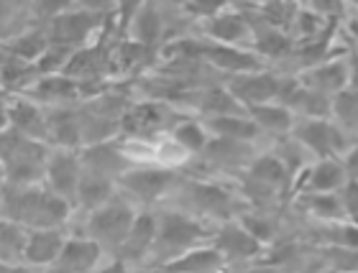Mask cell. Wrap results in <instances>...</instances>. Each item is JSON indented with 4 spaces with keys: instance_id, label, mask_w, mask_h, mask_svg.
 <instances>
[{
    "instance_id": "1",
    "label": "cell",
    "mask_w": 358,
    "mask_h": 273,
    "mask_svg": "<svg viewBox=\"0 0 358 273\" xmlns=\"http://www.w3.org/2000/svg\"><path fill=\"white\" fill-rule=\"evenodd\" d=\"M3 214L8 220L26 225L29 230L59 228L69 214V200H64L54 189L44 192V189H23V186L10 189V186H6Z\"/></svg>"
},
{
    "instance_id": "2",
    "label": "cell",
    "mask_w": 358,
    "mask_h": 273,
    "mask_svg": "<svg viewBox=\"0 0 358 273\" xmlns=\"http://www.w3.org/2000/svg\"><path fill=\"white\" fill-rule=\"evenodd\" d=\"M3 163H6L8 184H34L46 174V151L36 138L18 133L13 128H6V133H3Z\"/></svg>"
},
{
    "instance_id": "3",
    "label": "cell",
    "mask_w": 358,
    "mask_h": 273,
    "mask_svg": "<svg viewBox=\"0 0 358 273\" xmlns=\"http://www.w3.org/2000/svg\"><path fill=\"white\" fill-rule=\"evenodd\" d=\"M134 220L136 217L128 205H123V202H108V205L92 209L87 230L100 245L118 248L120 251V245L126 243L128 233L134 228Z\"/></svg>"
},
{
    "instance_id": "4",
    "label": "cell",
    "mask_w": 358,
    "mask_h": 273,
    "mask_svg": "<svg viewBox=\"0 0 358 273\" xmlns=\"http://www.w3.org/2000/svg\"><path fill=\"white\" fill-rule=\"evenodd\" d=\"M105 23V13H95V10H64L57 18H52V26H49V38L52 44H62V46H77L85 44V38Z\"/></svg>"
},
{
    "instance_id": "5",
    "label": "cell",
    "mask_w": 358,
    "mask_h": 273,
    "mask_svg": "<svg viewBox=\"0 0 358 273\" xmlns=\"http://www.w3.org/2000/svg\"><path fill=\"white\" fill-rule=\"evenodd\" d=\"M294 138L302 148H310L320 158H330L336 154L345 151V135L338 126H330L322 118H307L299 120L294 126Z\"/></svg>"
},
{
    "instance_id": "6",
    "label": "cell",
    "mask_w": 358,
    "mask_h": 273,
    "mask_svg": "<svg viewBox=\"0 0 358 273\" xmlns=\"http://www.w3.org/2000/svg\"><path fill=\"white\" fill-rule=\"evenodd\" d=\"M205 237L202 225H197L194 220L185 217L179 212H166L159 220V235L157 243L162 251H166L169 256H182L185 251H189L194 243H200Z\"/></svg>"
},
{
    "instance_id": "7",
    "label": "cell",
    "mask_w": 358,
    "mask_h": 273,
    "mask_svg": "<svg viewBox=\"0 0 358 273\" xmlns=\"http://www.w3.org/2000/svg\"><path fill=\"white\" fill-rule=\"evenodd\" d=\"M85 174L83 156H75L69 151H59L46 161V182L54 192L62 194L64 200L77 202V192H80V182Z\"/></svg>"
},
{
    "instance_id": "8",
    "label": "cell",
    "mask_w": 358,
    "mask_h": 273,
    "mask_svg": "<svg viewBox=\"0 0 358 273\" xmlns=\"http://www.w3.org/2000/svg\"><path fill=\"white\" fill-rule=\"evenodd\" d=\"M282 84L284 82L274 74H266V72H243V74H236L231 82H228V89L233 92V97L238 100V103H246V105H264L268 100H274L279 97L282 92Z\"/></svg>"
},
{
    "instance_id": "9",
    "label": "cell",
    "mask_w": 358,
    "mask_h": 273,
    "mask_svg": "<svg viewBox=\"0 0 358 273\" xmlns=\"http://www.w3.org/2000/svg\"><path fill=\"white\" fill-rule=\"evenodd\" d=\"M174 179L177 177H174L172 169H154V166H146V169L126 171V174L120 177V184L126 186L131 194H136L138 200L154 202L174 184Z\"/></svg>"
},
{
    "instance_id": "10",
    "label": "cell",
    "mask_w": 358,
    "mask_h": 273,
    "mask_svg": "<svg viewBox=\"0 0 358 273\" xmlns=\"http://www.w3.org/2000/svg\"><path fill=\"white\" fill-rule=\"evenodd\" d=\"M34 100L46 105H62V103H72L83 95V82L69 77V74H41V80H36L31 84L29 92Z\"/></svg>"
},
{
    "instance_id": "11",
    "label": "cell",
    "mask_w": 358,
    "mask_h": 273,
    "mask_svg": "<svg viewBox=\"0 0 358 273\" xmlns=\"http://www.w3.org/2000/svg\"><path fill=\"white\" fill-rule=\"evenodd\" d=\"M202 59L210 61L215 69H223V72L233 74H243V72H256L262 67L259 57L251 52H241L233 44H205L202 46Z\"/></svg>"
},
{
    "instance_id": "12",
    "label": "cell",
    "mask_w": 358,
    "mask_h": 273,
    "mask_svg": "<svg viewBox=\"0 0 358 273\" xmlns=\"http://www.w3.org/2000/svg\"><path fill=\"white\" fill-rule=\"evenodd\" d=\"M46 135L62 148L83 143V115L69 108H57L46 115Z\"/></svg>"
},
{
    "instance_id": "13",
    "label": "cell",
    "mask_w": 358,
    "mask_h": 273,
    "mask_svg": "<svg viewBox=\"0 0 358 273\" xmlns=\"http://www.w3.org/2000/svg\"><path fill=\"white\" fill-rule=\"evenodd\" d=\"M100 256H103V245L97 243L95 237L92 240L72 237V240L64 243L54 268H62V271H90V268L97 266Z\"/></svg>"
},
{
    "instance_id": "14",
    "label": "cell",
    "mask_w": 358,
    "mask_h": 273,
    "mask_svg": "<svg viewBox=\"0 0 358 273\" xmlns=\"http://www.w3.org/2000/svg\"><path fill=\"white\" fill-rule=\"evenodd\" d=\"M64 235L59 228H41L29 235V248H26V260L31 266H54L64 248Z\"/></svg>"
},
{
    "instance_id": "15",
    "label": "cell",
    "mask_w": 358,
    "mask_h": 273,
    "mask_svg": "<svg viewBox=\"0 0 358 273\" xmlns=\"http://www.w3.org/2000/svg\"><path fill=\"white\" fill-rule=\"evenodd\" d=\"M345 182H348V169L343 163H338L333 156L320 158L317 166L305 169V174H302V186L307 192H336Z\"/></svg>"
},
{
    "instance_id": "16",
    "label": "cell",
    "mask_w": 358,
    "mask_h": 273,
    "mask_svg": "<svg viewBox=\"0 0 358 273\" xmlns=\"http://www.w3.org/2000/svg\"><path fill=\"white\" fill-rule=\"evenodd\" d=\"M169 123V112L162 105H138L123 112L120 128L134 135H151L159 133Z\"/></svg>"
},
{
    "instance_id": "17",
    "label": "cell",
    "mask_w": 358,
    "mask_h": 273,
    "mask_svg": "<svg viewBox=\"0 0 358 273\" xmlns=\"http://www.w3.org/2000/svg\"><path fill=\"white\" fill-rule=\"evenodd\" d=\"M348 80H351V59H336L315 67L305 77V84L320 89L325 95H338L341 89L348 87Z\"/></svg>"
},
{
    "instance_id": "18",
    "label": "cell",
    "mask_w": 358,
    "mask_h": 273,
    "mask_svg": "<svg viewBox=\"0 0 358 273\" xmlns=\"http://www.w3.org/2000/svg\"><path fill=\"white\" fill-rule=\"evenodd\" d=\"M215 245L225 253V258H254L262 251V240L243 225H225L215 235Z\"/></svg>"
},
{
    "instance_id": "19",
    "label": "cell",
    "mask_w": 358,
    "mask_h": 273,
    "mask_svg": "<svg viewBox=\"0 0 358 273\" xmlns=\"http://www.w3.org/2000/svg\"><path fill=\"white\" fill-rule=\"evenodd\" d=\"M159 235V222L154 214H138L134 220V228L128 233L126 243L120 245V258H141L143 253L149 251L151 245L157 243Z\"/></svg>"
},
{
    "instance_id": "20",
    "label": "cell",
    "mask_w": 358,
    "mask_h": 273,
    "mask_svg": "<svg viewBox=\"0 0 358 273\" xmlns=\"http://www.w3.org/2000/svg\"><path fill=\"white\" fill-rule=\"evenodd\" d=\"M248 151L251 148L246 146V140L238 138H225V135H217L215 140H210L205 146V158L210 163H215L220 169H236V166H243L248 161Z\"/></svg>"
},
{
    "instance_id": "21",
    "label": "cell",
    "mask_w": 358,
    "mask_h": 273,
    "mask_svg": "<svg viewBox=\"0 0 358 273\" xmlns=\"http://www.w3.org/2000/svg\"><path fill=\"white\" fill-rule=\"evenodd\" d=\"M26 225L15 220H3V230H0V260L3 266H18L21 258H26V248H29V235Z\"/></svg>"
},
{
    "instance_id": "22",
    "label": "cell",
    "mask_w": 358,
    "mask_h": 273,
    "mask_svg": "<svg viewBox=\"0 0 358 273\" xmlns=\"http://www.w3.org/2000/svg\"><path fill=\"white\" fill-rule=\"evenodd\" d=\"M208 36H213L217 44H241L251 34V23L238 13H217L208 18Z\"/></svg>"
},
{
    "instance_id": "23",
    "label": "cell",
    "mask_w": 358,
    "mask_h": 273,
    "mask_svg": "<svg viewBox=\"0 0 358 273\" xmlns=\"http://www.w3.org/2000/svg\"><path fill=\"white\" fill-rule=\"evenodd\" d=\"M83 163L85 169L113 177V174L126 169V156H123V151L110 146L108 140H100V143H90V148L83 154Z\"/></svg>"
},
{
    "instance_id": "24",
    "label": "cell",
    "mask_w": 358,
    "mask_h": 273,
    "mask_svg": "<svg viewBox=\"0 0 358 273\" xmlns=\"http://www.w3.org/2000/svg\"><path fill=\"white\" fill-rule=\"evenodd\" d=\"M8 128L31 135V138H38L46 133V115L34 103H15L13 108H8Z\"/></svg>"
},
{
    "instance_id": "25",
    "label": "cell",
    "mask_w": 358,
    "mask_h": 273,
    "mask_svg": "<svg viewBox=\"0 0 358 273\" xmlns=\"http://www.w3.org/2000/svg\"><path fill=\"white\" fill-rule=\"evenodd\" d=\"M113 197V182L108 174L100 171L85 169L83 182H80V192H77V202L87 209H97V207L108 205Z\"/></svg>"
},
{
    "instance_id": "26",
    "label": "cell",
    "mask_w": 358,
    "mask_h": 273,
    "mask_svg": "<svg viewBox=\"0 0 358 273\" xmlns=\"http://www.w3.org/2000/svg\"><path fill=\"white\" fill-rule=\"evenodd\" d=\"M205 126H208L215 135L238 138V140H251L259 135V131H262L254 118L246 120L241 112H233V115H210V118L205 120Z\"/></svg>"
},
{
    "instance_id": "27",
    "label": "cell",
    "mask_w": 358,
    "mask_h": 273,
    "mask_svg": "<svg viewBox=\"0 0 358 273\" xmlns=\"http://www.w3.org/2000/svg\"><path fill=\"white\" fill-rule=\"evenodd\" d=\"M225 263V253L220 248H194V251L182 253V258L166 260L164 268H177V271H213Z\"/></svg>"
},
{
    "instance_id": "28",
    "label": "cell",
    "mask_w": 358,
    "mask_h": 273,
    "mask_svg": "<svg viewBox=\"0 0 358 273\" xmlns=\"http://www.w3.org/2000/svg\"><path fill=\"white\" fill-rule=\"evenodd\" d=\"M131 29H134V38L136 41H141V44H154L159 36H162V29H164V23H162V13L157 10V6L146 0L136 15L131 18Z\"/></svg>"
},
{
    "instance_id": "29",
    "label": "cell",
    "mask_w": 358,
    "mask_h": 273,
    "mask_svg": "<svg viewBox=\"0 0 358 273\" xmlns=\"http://www.w3.org/2000/svg\"><path fill=\"white\" fill-rule=\"evenodd\" d=\"M189 197L200 209L210 214H220V217H228L233 212V200L231 194L217 189V186L210 184H189Z\"/></svg>"
},
{
    "instance_id": "30",
    "label": "cell",
    "mask_w": 358,
    "mask_h": 273,
    "mask_svg": "<svg viewBox=\"0 0 358 273\" xmlns=\"http://www.w3.org/2000/svg\"><path fill=\"white\" fill-rule=\"evenodd\" d=\"M251 118L259 123V128H266L268 133H287L292 126V112L287 105H254Z\"/></svg>"
},
{
    "instance_id": "31",
    "label": "cell",
    "mask_w": 358,
    "mask_h": 273,
    "mask_svg": "<svg viewBox=\"0 0 358 273\" xmlns=\"http://www.w3.org/2000/svg\"><path fill=\"white\" fill-rule=\"evenodd\" d=\"M49 44H52L49 34L29 31V34H21V36H15L13 41H8L6 54H15V57H21V59H26V61H34L49 49Z\"/></svg>"
},
{
    "instance_id": "32",
    "label": "cell",
    "mask_w": 358,
    "mask_h": 273,
    "mask_svg": "<svg viewBox=\"0 0 358 273\" xmlns=\"http://www.w3.org/2000/svg\"><path fill=\"white\" fill-rule=\"evenodd\" d=\"M305 207H310V212L315 217H322V220H330V222L348 217L341 194H333V192H307Z\"/></svg>"
},
{
    "instance_id": "33",
    "label": "cell",
    "mask_w": 358,
    "mask_h": 273,
    "mask_svg": "<svg viewBox=\"0 0 358 273\" xmlns=\"http://www.w3.org/2000/svg\"><path fill=\"white\" fill-rule=\"evenodd\" d=\"M197 108L208 115H233V112H241V103L233 97L231 89H202L200 100H197Z\"/></svg>"
},
{
    "instance_id": "34",
    "label": "cell",
    "mask_w": 358,
    "mask_h": 273,
    "mask_svg": "<svg viewBox=\"0 0 358 273\" xmlns=\"http://www.w3.org/2000/svg\"><path fill=\"white\" fill-rule=\"evenodd\" d=\"M248 174L259 182H266L271 186H282L287 179H289V166L282 161V158H276V156H262V158H256L251 166H248Z\"/></svg>"
},
{
    "instance_id": "35",
    "label": "cell",
    "mask_w": 358,
    "mask_h": 273,
    "mask_svg": "<svg viewBox=\"0 0 358 273\" xmlns=\"http://www.w3.org/2000/svg\"><path fill=\"white\" fill-rule=\"evenodd\" d=\"M256 49L271 59L276 57H284V54L289 52V38L284 36L282 31L276 29V26H264V29H256Z\"/></svg>"
},
{
    "instance_id": "36",
    "label": "cell",
    "mask_w": 358,
    "mask_h": 273,
    "mask_svg": "<svg viewBox=\"0 0 358 273\" xmlns=\"http://www.w3.org/2000/svg\"><path fill=\"white\" fill-rule=\"evenodd\" d=\"M333 110H336L338 120L343 123L345 128L358 131V89L345 87L341 89L333 100Z\"/></svg>"
},
{
    "instance_id": "37",
    "label": "cell",
    "mask_w": 358,
    "mask_h": 273,
    "mask_svg": "<svg viewBox=\"0 0 358 273\" xmlns=\"http://www.w3.org/2000/svg\"><path fill=\"white\" fill-rule=\"evenodd\" d=\"M205 128L208 126H200V123H194V120H185V123H179V126L174 128V140H177L182 148H187V151H205V146H208Z\"/></svg>"
},
{
    "instance_id": "38",
    "label": "cell",
    "mask_w": 358,
    "mask_h": 273,
    "mask_svg": "<svg viewBox=\"0 0 358 273\" xmlns=\"http://www.w3.org/2000/svg\"><path fill=\"white\" fill-rule=\"evenodd\" d=\"M322 240L330 245H343V248H356L358 251V225H343V228L325 230Z\"/></svg>"
},
{
    "instance_id": "39",
    "label": "cell",
    "mask_w": 358,
    "mask_h": 273,
    "mask_svg": "<svg viewBox=\"0 0 358 273\" xmlns=\"http://www.w3.org/2000/svg\"><path fill=\"white\" fill-rule=\"evenodd\" d=\"M241 225H243L251 235L259 237V240H271V235H274V225H271V220L259 217V214H246V217L241 220Z\"/></svg>"
},
{
    "instance_id": "40",
    "label": "cell",
    "mask_w": 358,
    "mask_h": 273,
    "mask_svg": "<svg viewBox=\"0 0 358 273\" xmlns=\"http://www.w3.org/2000/svg\"><path fill=\"white\" fill-rule=\"evenodd\" d=\"M341 200H343L345 214L358 222V179L345 182V184L341 186Z\"/></svg>"
},
{
    "instance_id": "41",
    "label": "cell",
    "mask_w": 358,
    "mask_h": 273,
    "mask_svg": "<svg viewBox=\"0 0 358 273\" xmlns=\"http://www.w3.org/2000/svg\"><path fill=\"white\" fill-rule=\"evenodd\" d=\"M75 0H34V8H36V15H41V18H57Z\"/></svg>"
},
{
    "instance_id": "42",
    "label": "cell",
    "mask_w": 358,
    "mask_h": 273,
    "mask_svg": "<svg viewBox=\"0 0 358 273\" xmlns=\"http://www.w3.org/2000/svg\"><path fill=\"white\" fill-rule=\"evenodd\" d=\"M225 0H189L187 3V10L192 15H205V18H213V15H217V10H220V6H223Z\"/></svg>"
},
{
    "instance_id": "43",
    "label": "cell",
    "mask_w": 358,
    "mask_h": 273,
    "mask_svg": "<svg viewBox=\"0 0 358 273\" xmlns=\"http://www.w3.org/2000/svg\"><path fill=\"white\" fill-rule=\"evenodd\" d=\"M75 3L85 10H95V13H113L118 8V0H75Z\"/></svg>"
},
{
    "instance_id": "44",
    "label": "cell",
    "mask_w": 358,
    "mask_h": 273,
    "mask_svg": "<svg viewBox=\"0 0 358 273\" xmlns=\"http://www.w3.org/2000/svg\"><path fill=\"white\" fill-rule=\"evenodd\" d=\"M345 169H348V174H351L353 179H358V146L351 151V156H348V163H345Z\"/></svg>"
},
{
    "instance_id": "45",
    "label": "cell",
    "mask_w": 358,
    "mask_h": 273,
    "mask_svg": "<svg viewBox=\"0 0 358 273\" xmlns=\"http://www.w3.org/2000/svg\"><path fill=\"white\" fill-rule=\"evenodd\" d=\"M348 87L358 89V54L351 57V80H348Z\"/></svg>"
},
{
    "instance_id": "46",
    "label": "cell",
    "mask_w": 358,
    "mask_h": 273,
    "mask_svg": "<svg viewBox=\"0 0 358 273\" xmlns=\"http://www.w3.org/2000/svg\"><path fill=\"white\" fill-rule=\"evenodd\" d=\"M348 31H351V36L358 38V13L353 18H348Z\"/></svg>"
},
{
    "instance_id": "47",
    "label": "cell",
    "mask_w": 358,
    "mask_h": 273,
    "mask_svg": "<svg viewBox=\"0 0 358 273\" xmlns=\"http://www.w3.org/2000/svg\"><path fill=\"white\" fill-rule=\"evenodd\" d=\"M166 3H174V6H187L189 0H166Z\"/></svg>"
},
{
    "instance_id": "48",
    "label": "cell",
    "mask_w": 358,
    "mask_h": 273,
    "mask_svg": "<svg viewBox=\"0 0 358 273\" xmlns=\"http://www.w3.org/2000/svg\"><path fill=\"white\" fill-rule=\"evenodd\" d=\"M348 3H353V6H356V8H358V0H348Z\"/></svg>"
}]
</instances>
